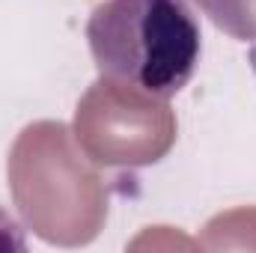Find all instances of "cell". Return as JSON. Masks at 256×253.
Here are the masks:
<instances>
[{
  "label": "cell",
  "instance_id": "1",
  "mask_svg": "<svg viewBox=\"0 0 256 253\" xmlns=\"http://www.w3.org/2000/svg\"><path fill=\"white\" fill-rule=\"evenodd\" d=\"M104 80L149 98H173L194 78L202 36L188 0H104L86 21Z\"/></svg>",
  "mask_w": 256,
  "mask_h": 253
},
{
  "label": "cell",
  "instance_id": "2",
  "mask_svg": "<svg viewBox=\"0 0 256 253\" xmlns=\"http://www.w3.org/2000/svg\"><path fill=\"white\" fill-rule=\"evenodd\" d=\"M0 250H27V238L24 230L18 226V220L0 208Z\"/></svg>",
  "mask_w": 256,
  "mask_h": 253
}]
</instances>
